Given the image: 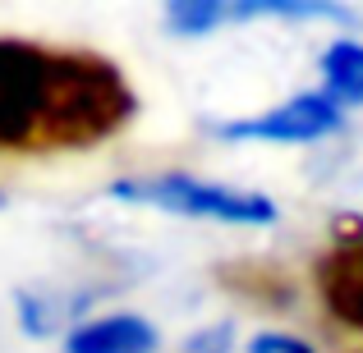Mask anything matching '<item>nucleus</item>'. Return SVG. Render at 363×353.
I'll return each mask as SVG.
<instances>
[{
  "label": "nucleus",
  "instance_id": "nucleus-1",
  "mask_svg": "<svg viewBox=\"0 0 363 353\" xmlns=\"http://www.w3.org/2000/svg\"><path fill=\"white\" fill-rule=\"evenodd\" d=\"M138 110L120 64L0 37V151H88Z\"/></svg>",
  "mask_w": 363,
  "mask_h": 353
},
{
  "label": "nucleus",
  "instance_id": "nucleus-2",
  "mask_svg": "<svg viewBox=\"0 0 363 353\" xmlns=\"http://www.w3.org/2000/svg\"><path fill=\"white\" fill-rule=\"evenodd\" d=\"M116 202L133 207H157V212L184 216V221H221V225H272L276 202L248 188H225L207 184L194 175H138V179H116L111 184Z\"/></svg>",
  "mask_w": 363,
  "mask_h": 353
},
{
  "label": "nucleus",
  "instance_id": "nucleus-3",
  "mask_svg": "<svg viewBox=\"0 0 363 353\" xmlns=\"http://www.w3.org/2000/svg\"><path fill=\"white\" fill-rule=\"evenodd\" d=\"M345 124L340 115V101L327 97V92H299V97L281 101V106L262 110V115H248V120H225L216 124L225 142H318V138H331V133Z\"/></svg>",
  "mask_w": 363,
  "mask_h": 353
},
{
  "label": "nucleus",
  "instance_id": "nucleus-4",
  "mask_svg": "<svg viewBox=\"0 0 363 353\" xmlns=\"http://www.w3.org/2000/svg\"><path fill=\"white\" fill-rule=\"evenodd\" d=\"M313 289H318L331 321L363 335V234L331 243L313 262Z\"/></svg>",
  "mask_w": 363,
  "mask_h": 353
},
{
  "label": "nucleus",
  "instance_id": "nucleus-5",
  "mask_svg": "<svg viewBox=\"0 0 363 353\" xmlns=\"http://www.w3.org/2000/svg\"><path fill=\"white\" fill-rule=\"evenodd\" d=\"M152 349H157V330H152V321L133 317V312L83 321L65 340V353H152Z\"/></svg>",
  "mask_w": 363,
  "mask_h": 353
},
{
  "label": "nucleus",
  "instance_id": "nucleus-6",
  "mask_svg": "<svg viewBox=\"0 0 363 353\" xmlns=\"http://www.w3.org/2000/svg\"><path fill=\"white\" fill-rule=\"evenodd\" d=\"M322 92L340 106H363V42H331L322 51Z\"/></svg>",
  "mask_w": 363,
  "mask_h": 353
},
{
  "label": "nucleus",
  "instance_id": "nucleus-7",
  "mask_svg": "<svg viewBox=\"0 0 363 353\" xmlns=\"http://www.w3.org/2000/svg\"><path fill=\"white\" fill-rule=\"evenodd\" d=\"M221 23H230V5L221 0H170L166 5V28L175 37H207Z\"/></svg>",
  "mask_w": 363,
  "mask_h": 353
},
{
  "label": "nucleus",
  "instance_id": "nucleus-8",
  "mask_svg": "<svg viewBox=\"0 0 363 353\" xmlns=\"http://www.w3.org/2000/svg\"><path fill=\"white\" fill-rule=\"evenodd\" d=\"M248 353H313V345L294 335H281V330H262V335L248 340Z\"/></svg>",
  "mask_w": 363,
  "mask_h": 353
},
{
  "label": "nucleus",
  "instance_id": "nucleus-9",
  "mask_svg": "<svg viewBox=\"0 0 363 353\" xmlns=\"http://www.w3.org/2000/svg\"><path fill=\"white\" fill-rule=\"evenodd\" d=\"M0 207H5V193H0Z\"/></svg>",
  "mask_w": 363,
  "mask_h": 353
}]
</instances>
